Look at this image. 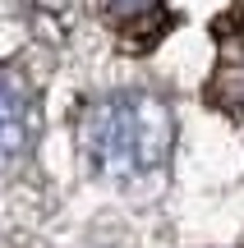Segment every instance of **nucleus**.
<instances>
[{"mask_svg": "<svg viewBox=\"0 0 244 248\" xmlns=\"http://www.w3.org/2000/svg\"><path fill=\"white\" fill-rule=\"evenodd\" d=\"M171 110L157 97L120 92V97L92 101L79 120V147L92 170L111 179H138L157 170L171 152Z\"/></svg>", "mask_w": 244, "mask_h": 248, "instance_id": "f257e3e1", "label": "nucleus"}, {"mask_svg": "<svg viewBox=\"0 0 244 248\" xmlns=\"http://www.w3.org/2000/svg\"><path fill=\"white\" fill-rule=\"evenodd\" d=\"M33 138V120H28V101L0 78V166L18 156Z\"/></svg>", "mask_w": 244, "mask_h": 248, "instance_id": "f03ea898", "label": "nucleus"}, {"mask_svg": "<svg viewBox=\"0 0 244 248\" xmlns=\"http://www.w3.org/2000/svg\"><path fill=\"white\" fill-rule=\"evenodd\" d=\"M101 9L115 28H138L162 14V0H101Z\"/></svg>", "mask_w": 244, "mask_h": 248, "instance_id": "7ed1b4c3", "label": "nucleus"}]
</instances>
